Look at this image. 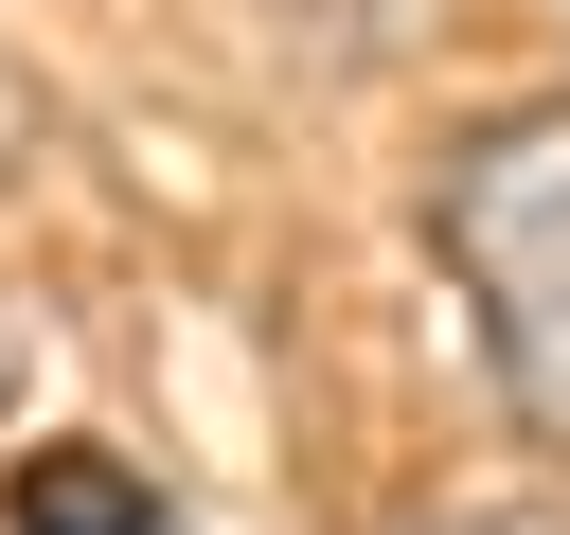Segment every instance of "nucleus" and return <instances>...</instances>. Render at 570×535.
<instances>
[{
	"label": "nucleus",
	"mask_w": 570,
	"mask_h": 535,
	"mask_svg": "<svg viewBox=\"0 0 570 535\" xmlns=\"http://www.w3.org/2000/svg\"><path fill=\"white\" fill-rule=\"evenodd\" d=\"M321 18H356V0H321Z\"/></svg>",
	"instance_id": "nucleus-5"
},
{
	"label": "nucleus",
	"mask_w": 570,
	"mask_h": 535,
	"mask_svg": "<svg viewBox=\"0 0 570 535\" xmlns=\"http://www.w3.org/2000/svg\"><path fill=\"white\" fill-rule=\"evenodd\" d=\"M0 535H178V517H160V481H142L125 446H18Z\"/></svg>",
	"instance_id": "nucleus-2"
},
{
	"label": "nucleus",
	"mask_w": 570,
	"mask_h": 535,
	"mask_svg": "<svg viewBox=\"0 0 570 535\" xmlns=\"http://www.w3.org/2000/svg\"><path fill=\"white\" fill-rule=\"evenodd\" d=\"M428 535H570V517H517V499H499V517H428Z\"/></svg>",
	"instance_id": "nucleus-3"
},
{
	"label": "nucleus",
	"mask_w": 570,
	"mask_h": 535,
	"mask_svg": "<svg viewBox=\"0 0 570 535\" xmlns=\"http://www.w3.org/2000/svg\"><path fill=\"white\" fill-rule=\"evenodd\" d=\"M0 392H18V339H0Z\"/></svg>",
	"instance_id": "nucleus-4"
},
{
	"label": "nucleus",
	"mask_w": 570,
	"mask_h": 535,
	"mask_svg": "<svg viewBox=\"0 0 570 535\" xmlns=\"http://www.w3.org/2000/svg\"><path fill=\"white\" fill-rule=\"evenodd\" d=\"M445 268L534 446H570V107H499L445 143Z\"/></svg>",
	"instance_id": "nucleus-1"
}]
</instances>
